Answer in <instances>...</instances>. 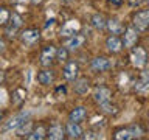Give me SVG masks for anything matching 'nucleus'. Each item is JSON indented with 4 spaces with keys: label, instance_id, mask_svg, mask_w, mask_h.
<instances>
[{
    "label": "nucleus",
    "instance_id": "18",
    "mask_svg": "<svg viewBox=\"0 0 149 140\" xmlns=\"http://www.w3.org/2000/svg\"><path fill=\"white\" fill-rule=\"evenodd\" d=\"M47 139H50V140H62V139H65L64 125L58 123V121H53V123L47 128Z\"/></svg>",
    "mask_w": 149,
    "mask_h": 140
},
{
    "label": "nucleus",
    "instance_id": "10",
    "mask_svg": "<svg viewBox=\"0 0 149 140\" xmlns=\"http://www.w3.org/2000/svg\"><path fill=\"white\" fill-rule=\"evenodd\" d=\"M54 62H56V47L53 44H48L40 50L39 64L42 67H51Z\"/></svg>",
    "mask_w": 149,
    "mask_h": 140
},
{
    "label": "nucleus",
    "instance_id": "37",
    "mask_svg": "<svg viewBox=\"0 0 149 140\" xmlns=\"http://www.w3.org/2000/svg\"><path fill=\"white\" fill-rule=\"evenodd\" d=\"M146 50H148V53H149V44H148V47H146Z\"/></svg>",
    "mask_w": 149,
    "mask_h": 140
},
{
    "label": "nucleus",
    "instance_id": "5",
    "mask_svg": "<svg viewBox=\"0 0 149 140\" xmlns=\"http://www.w3.org/2000/svg\"><path fill=\"white\" fill-rule=\"evenodd\" d=\"M5 28V37L6 39H16L19 36V33L23 28V19L19 13H11L9 22L3 27Z\"/></svg>",
    "mask_w": 149,
    "mask_h": 140
},
{
    "label": "nucleus",
    "instance_id": "9",
    "mask_svg": "<svg viewBox=\"0 0 149 140\" xmlns=\"http://www.w3.org/2000/svg\"><path fill=\"white\" fill-rule=\"evenodd\" d=\"M112 97H113V92H112V89L107 84H98L92 90V100L96 106L102 104L106 101H110Z\"/></svg>",
    "mask_w": 149,
    "mask_h": 140
},
{
    "label": "nucleus",
    "instance_id": "31",
    "mask_svg": "<svg viewBox=\"0 0 149 140\" xmlns=\"http://www.w3.org/2000/svg\"><path fill=\"white\" fill-rule=\"evenodd\" d=\"M110 5H113V6H121V5L124 3V0H107Z\"/></svg>",
    "mask_w": 149,
    "mask_h": 140
},
{
    "label": "nucleus",
    "instance_id": "12",
    "mask_svg": "<svg viewBox=\"0 0 149 140\" xmlns=\"http://www.w3.org/2000/svg\"><path fill=\"white\" fill-rule=\"evenodd\" d=\"M28 118H31V114L28 111L17 112V114H14L13 117H9V118L3 123V131H14L19 125H22L23 121L28 120Z\"/></svg>",
    "mask_w": 149,
    "mask_h": 140
},
{
    "label": "nucleus",
    "instance_id": "33",
    "mask_svg": "<svg viewBox=\"0 0 149 140\" xmlns=\"http://www.w3.org/2000/svg\"><path fill=\"white\" fill-rule=\"evenodd\" d=\"M3 83H5V72H3V70H0V86H2Z\"/></svg>",
    "mask_w": 149,
    "mask_h": 140
},
{
    "label": "nucleus",
    "instance_id": "22",
    "mask_svg": "<svg viewBox=\"0 0 149 140\" xmlns=\"http://www.w3.org/2000/svg\"><path fill=\"white\" fill-rule=\"evenodd\" d=\"M79 28H81V25H79L78 20H68V22H65V25L61 28V37H65V39H67V37L73 36L74 33H78Z\"/></svg>",
    "mask_w": 149,
    "mask_h": 140
},
{
    "label": "nucleus",
    "instance_id": "28",
    "mask_svg": "<svg viewBox=\"0 0 149 140\" xmlns=\"http://www.w3.org/2000/svg\"><path fill=\"white\" fill-rule=\"evenodd\" d=\"M9 17H11V11H9L8 6L5 5H0V27H5L9 22Z\"/></svg>",
    "mask_w": 149,
    "mask_h": 140
},
{
    "label": "nucleus",
    "instance_id": "35",
    "mask_svg": "<svg viewBox=\"0 0 149 140\" xmlns=\"http://www.w3.org/2000/svg\"><path fill=\"white\" fill-rule=\"evenodd\" d=\"M2 117H3V112L0 111V121H2Z\"/></svg>",
    "mask_w": 149,
    "mask_h": 140
},
{
    "label": "nucleus",
    "instance_id": "34",
    "mask_svg": "<svg viewBox=\"0 0 149 140\" xmlns=\"http://www.w3.org/2000/svg\"><path fill=\"white\" fill-rule=\"evenodd\" d=\"M61 2H62V3H72L73 0H61Z\"/></svg>",
    "mask_w": 149,
    "mask_h": 140
},
{
    "label": "nucleus",
    "instance_id": "21",
    "mask_svg": "<svg viewBox=\"0 0 149 140\" xmlns=\"http://www.w3.org/2000/svg\"><path fill=\"white\" fill-rule=\"evenodd\" d=\"M98 111L107 117H116L120 114V106L110 100V101L102 103V104H98Z\"/></svg>",
    "mask_w": 149,
    "mask_h": 140
},
{
    "label": "nucleus",
    "instance_id": "24",
    "mask_svg": "<svg viewBox=\"0 0 149 140\" xmlns=\"http://www.w3.org/2000/svg\"><path fill=\"white\" fill-rule=\"evenodd\" d=\"M33 128H34V121H33L31 118H28V120L23 121L22 125H19L14 131H16V135H17V137H25V139H26V135L33 131Z\"/></svg>",
    "mask_w": 149,
    "mask_h": 140
},
{
    "label": "nucleus",
    "instance_id": "14",
    "mask_svg": "<svg viewBox=\"0 0 149 140\" xmlns=\"http://www.w3.org/2000/svg\"><path fill=\"white\" fill-rule=\"evenodd\" d=\"M73 90L76 95H87L88 92L92 90V81H90V78H87V76H78L76 79L73 81Z\"/></svg>",
    "mask_w": 149,
    "mask_h": 140
},
{
    "label": "nucleus",
    "instance_id": "36",
    "mask_svg": "<svg viewBox=\"0 0 149 140\" xmlns=\"http://www.w3.org/2000/svg\"><path fill=\"white\" fill-rule=\"evenodd\" d=\"M146 117H148V120H149V109H148V112H146Z\"/></svg>",
    "mask_w": 149,
    "mask_h": 140
},
{
    "label": "nucleus",
    "instance_id": "27",
    "mask_svg": "<svg viewBox=\"0 0 149 140\" xmlns=\"http://www.w3.org/2000/svg\"><path fill=\"white\" fill-rule=\"evenodd\" d=\"M70 59V51L65 45H61V47H56V61L61 64L67 62Z\"/></svg>",
    "mask_w": 149,
    "mask_h": 140
},
{
    "label": "nucleus",
    "instance_id": "15",
    "mask_svg": "<svg viewBox=\"0 0 149 140\" xmlns=\"http://www.w3.org/2000/svg\"><path fill=\"white\" fill-rule=\"evenodd\" d=\"M86 41H87V37L82 34V33H74L73 36H70V37H67L65 39V42H64V45L68 48V51L72 53V51H78L81 47L86 44Z\"/></svg>",
    "mask_w": 149,
    "mask_h": 140
},
{
    "label": "nucleus",
    "instance_id": "17",
    "mask_svg": "<svg viewBox=\"0 0 149 140\" xmlns=\"http://www.w3.org/2000/svg\"><path fill=\"white\" fill-rule=\"evenodd\" d=\"M65 128V139H72V140H79L84 135V129L81 123H74V121H67L64 125Z\"/></svg>",
    "mask_w": 149,
    "mask_h": 140
},
{
    "label": "nucleus",
    "instance_id": "20",
    "mask_svg": "<svg viewBox=\"0 0 149 140\" xmlns=\"http://www.w3.org/2000/svg\"><path fill=\"white\" fill-rule=\"evenodd\" d=\"M88 117V111L86 106H74L72 111L68 112V121H74V123H82Z\"/></svg>",
    "mask_w": 149,
    "mask_h": 140
},
{
    "label": "nucleus",
    "instance_id": "23",
    "mask_svg": "<svg viewBox=\"0 0 149 140\" xmlns=\"http://www.w3.org/2000/svg\"><path fill=\"white\" fill-rule=\"evenodd\" d=\"M28 140H42V139H47V126L44 123H39V125H34V128L30 134L26 135Z\"/></svg>",
    "mask_w": 149,
    "mask_h": 140
},
{
    "label": "nucleus",
    "instance_id": "25",
    "mask_svg": "<svg viewBox=\"0 0 149 140\" xmlns=\"http://www.w3.org/2000/svg\"><path fill=\"white\" fill-rule=\"evenodd\" d=\"M106 19H107V17H104V14L95 13V14L90 17V25L95 28L96 31H104V30H106Z\"/></svg>",
    "mask_w": 149,
    "mask_h": 140
},
{
    "label": "nucleus",
    "instance_id": "2",
    "mask_svg": "<svg viewBox=\"0 0 149 140\" xmlns=\"http://www.w3.org/2000/svg\"><path fill=\"white\" fill-rule=\"evenodd\" d=\"M130 53V62H132V65L137 70H141L144 67H148V62H149V53L146 50V47L143 45H135L132 47V48L129 50Z\"/></svg>",
    "mask_w": 149,
    "mask_h": 140
},
{
    "label": "nucleus",
    "instance_id": "26",
    "mask_svg": "<svg viewBox=\"0 0 149 140\" xmlns=\"http://www.w3.org/2000/svg\"><path fill=\"white\" fill-rule=\"evenodd\" d=\"M25 97H26V92L23 90V89L17 87L13 90V95H11V103L13 106H20L23 101H25Z\"/></svg>",
    "mask_w": 149,
    "mask_h": 140
},
{
    "label": "nucleus",
    "instance_id": "13",
    "mask_svg": "<svg viewBox=\"0 0 149 140\" xmlns=\"http://www.w3.org/2000/svg\"><path fill=\"white\" fill-rule=\"evenodd\" d=\"M104 47L107 50L109 55H120L121 51L124 50L123 47V41H121L120 36H115V34H109L104 41Z\"/></svg>",
    "mask_w": 149,
    "mask_h": 140
},
{
    "label": "nucleus",
    "instance_id": "7",
    "mask_svg": "<svg viewBox=\"0 0 149 140\" xmlns=\"http://www.w3.org/2000/svg\"><path fill=\"white\" fill-rule=\"evenodd\" d=\"M88 67H90V70L93 73H106V72H109V70H112L113 62H112V59L109 58V56L98 55L90 61Z\"/></svg>",
    "mask_w": 149,
    "mask_h": 140
},
{
    "label": "nucleus",
    "instance_id": "8",
    "mask_svg": "<svg viewBox=\"0 0 149 140\" xmlns=\"http://www.w3.org/2000/svg\"><path fill=\"white\" fill-rule=\"evenodd\" d=\"M40 30L36 27H30V28H25V30H20L19 33V39H20L22 45L25 47H33L36 45L37 42L40 41Z\"/></svg>",
    "mask_w": 149,
    "mask_h": 140
},
{
    "label": "nucleus",
    "instance_id": "3",
    "mask_svg": "<svg viewBox=\"0 0 149 140\" xmlns=\"http://www.w3.org/2000/svg\"><path fill=\"white\" fill-rule=\"evenodd\" d=\"M130 25H134L140 33H146L149 30V6L135 9L130 16Z\"/></svg>",
    "mask_w": 149,
    "mask_h": 140
},
{
    "label": "nucleus",
    "instance_id": "4",
    "mask_svg": "<svg viewBox=\"0 0 149 140\" xmlns=\"http://www.w3.org/2000/svg\"><path fill=\"white\" fill-rule=\"evenodd\" d=\"M121 41H123V47L124 50H130L132 47L138 45L140 44V37H141V33H140L134 25H126L124 27V31L121 33Z\"/></svg>",
    "mask_w": 149,
    "mask_h": 140
},
{
    "label": "nucleus",
    "instance_id": "6",
    "mask_svg": "<svg viewBox=\"0 0 149 140\" xmlns=\"http://www.w3.org/2000/svg\"><path fill=\"white\" fill-rule=\"evenodd\" d=\"M132 90L138 95L149 93V69H141L137 75V78L132 81Z\"/></svg>",
    "mask_w": 149,
    "mask_h": 140
},
{
    "label": "nucleus",
    "instance_id": "30",
    "mask_svg": "<svg viewBox=\"0 0 149 140\" xmlns=\"http://www.w3.org/2000/svg\"><path fill=\"white\" fill-rule=\"evenodd\" d=\"M6 51V42H5V37L0 36V55H3Z\"/></svg>",
    "mask_w": 149,
    "mask_h": 140
},
{
    "label": "nucleus",
    "instance_id": "19",
    "mask_svg": "<svg viewBox=\"0 0 149 140\" xmlns=\"http://www.w3.org/2000/svg\"><path fill=\"white\" fill-rule=\"evenodd\" d=\"M54 70L51 67H44L42 70H39L36 75V79L40 86H51L54 83Z\"/></svg>",
    "mask_w": 149,
    "mask_h": 140
},
{
    "label": "nucleus",
    "instance_id": "32",
    "mask_svg": "<svg viewBox=\"0 0 149 140\" xmlns=\"http://www.w3.org/2000/svg\"><path fill=\"white\" fill-rule=\"evenodd\" d=\"M30 2L34 5V6H39V5H42L44 3V0H30Z\"/></svg>",
    "mask_w": 149,
    "mask_h": 140
},
{
    "label": "nucleus",
    "instance_id": "29",
    "mask_svg": "<svg viewBox=\"0 0 149 140\" xmlns=\"http://www.w3.org/2000/svg\"><path fill=\"white\" fill-rule=\"evenodd\" d=\"M82 139H88V140H90V139H101V132H100V131H98V129H88V131H86V132H84V135H82Z\"/></svg>",
    "mask_w": 149,
    "mask_h": 140
},
{
    "label": "nucleus",
    "instance_id": "11",
    "mask_svg": "<svg viewBox=\"0 0 149 140\" xmlns=\"http://www.w3.org/2000/svg\"><path fill=\"white\" fill-rule=\"evenodd\" d=\"M79 64L73 59H68L67 62H64V67H62V78L65 79L67 83H73L74 79L79 76Z\"/></svg>",
    "mask_w": 149,
    "mask_h": 140
},
{
    "label": "nucleus",
    "instance_id": "16",
    "mask_svg": "<svg viewBox=\"0 0 149 140\" xmlns=\"http://www.w3.org/2000/svg\"><path fill=\"white\" fill-rule=\"evenodd\" d=\"M124 23L121 22L120 17L116 16H112V17H107L106 19V30L109 34H115V36H121V33L124 31Z\"/></svg>",
    "mask_w": 149,
    "mask_h": 140
},
{
    "label": "nucleus",
    "instance_id": "1",
    "mask_svg": "<svg viewBox=\"0 0 149 140\" xmlns=\"http://www.w3.org/2000/svg\"><path fill=\"white\" fill-rule=\"evenodd\" d=\"M144 134H146V129L143 128V125L132 123L127 126L116 128L112 134V137L115 140H134V139H141Z\"/></svg>",
    "mask_w": 149,
    "mask_h": 140
}]
</instances>
